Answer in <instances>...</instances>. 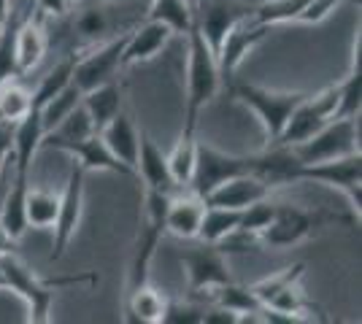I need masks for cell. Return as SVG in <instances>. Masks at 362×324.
<instances>
[{
    "label": "cell",
    "mask_w": 362,
    "mask_h": 324,
    "mask_svg": "<svg viewBox=\"0 0 362 324\" xmlns=\"http://www.w3.org/2000/svg\"><path fill=\"white\" fill-rule=\"evenodd\" d=\"M84 179L87 173L78 168V165H71V173H68V181H65V189L60 195V211H57V222H54V244H52V254H49V263H57L62 260V254L68 251L71 241L78 232V224H81V214H84Z\"/></svg>",
    "instance_id": "4fadbf2b"
},
{
    "label": "cell",
    "mask_w": 362,
    "mask_h": 324,
    "mask_svg": "<svg viewBox=\"0 0 362 324\" xmlns=\"http://www.w3.org/2000/svg\"><path fill=\"white\" fill-rule=\"evenodd\" d=\"M28 186H30L28 176H14V181L3 192V203H0V227L14 241H19L28 230V216H25Z\"/></svg>",
    "instance_id": "d4e9b609"
},
{
    "label": "cell",
    "mask_w": 362,
    "mask_h": 324,
    "mask_svg": "<svg viewBox=\"0 0 362 324\" xmlns=\"http://www.w3.org/2000/svg\"><path fill=\"white\" fill-rule=\"evenodd\" d=\"M170 195L168 192H157V189H146L144 192V214H141V230L136 238V248H133V260H130V270H127V284H124V294L138 289L141 284L149 281L151 260L157 254V246L165 235V211Z\"/></svg>",
    "instance_id": "3957f363"
},
{
    "label": "cell",
    "mask_w": 362,
    "mask_h": 324,
    "mask_svg": "<svg viewBox=\"0 0 362 324\" xmlns=\"http://www.w3.org/2000/svg\"><path fill=\"white\" fill-rule=\"evenodd\" d=\"M211 300L214 306H222V308L235 311L241 316V322H249V319H257L259 311H262V303L257 300V294L249 289V287H241L235 281H227L222 287L211 289Z\"/></svg>",
    "instance_id": "4316f807"
},
{
    "label": "cell",
    "mask_w": 362,
    "mask_h": 324,
    "mask_svg": "<svg viewBox=\"0 0 362 324\" xmlns=\"http://www.w3.org/2000/svg\"><path fill=\"white\" fill-rule=\"evenodd\" d=\"M0 270H3V276H6L8 292L19 294V297L28 303V322L30 324L52 322V306H54L57 289L76 287V284H98V273L41 278V276H35V270H30L22 260H16L14 254H3V257H0Z\"/></svg>",
    "instance_id": "7a4b0ae2"
},
{
    "label": "cell",
    "mask_w": 362,
    "mask_h": 324,
    "mask_svg": "<svg viewBox=\"0 0 362 324\" xmlns=\"http://www.w3.org/2000/svg\"><path fill=\"white\" fill-rule=\"evenodd\" d=\"M327 222H338V216L311 211V208H298V205H279L273 222L262 230L259 241L276 248L295 246V244L305 241L308 235H314L317 227H325Z\"/></svg>",
    "instance_id": "8fae6325"
},
{
    "label": "cell",
    "mask_w": 362,
    "mask_h": 324,
    "mask_svg": "<svg viewBox=\"0 0 362 324\" xmlns=\"http://www.w3.org/2000/svg\"><path fill=\"white\" fill-rule=\"evenodd\" d=\"M60 152L65 155H71L76 160V165L84 170V173H119V176H133L136 179V170L127 168L122 160L108 152V146L103 143V138L95 133L90 138H81L76 140V143H68V146H62Z\"/></svg>",
    "instance_id": "d6986e66"
},
{
    "label": "cell",
    "mask_w": 362,
    "mask_h": 324,
    "mask_svg": "<svg viewBox=\"0 0 362 324\" xmlns=\"http://www.w3.org/2000/svg\"><path fill=\"white\" fill-rule=\"evenodd\" d=\"M276 208H279V203H273L271 198H262V200L252 203V205H246L241 211V222H238V230L241 232H249V235H262V230L268 227L273 222V216H276Z\"/></svg>",
    "instance_id": "f35d334b"
},
{
    "label": "cell",
    "mask_w": 362,
    "mask_h": 324,
    "mask_svg": "<svg viewBox=\"0 0 362 324\" xmlns=\"http://www.w3.org/2000/svg\"><path fill=\"white\" fill-rule=\"evenodd\" d=\"M300 165L338 160L360 152V116H335L325 127H319L311 138L287 146Z\"/></svg>",
    "instance_id": "5b68a950"
},
{
    "label": "cell",
    "mask_w": 362,
    "mask_h": 324,
    "mask_svg": "<svg viewBox=\"0 0 362 324\" xmlns=\"http://www.w3.org/2000/svg\"><path fill=\"white\" fill-rule=\"evenodd\" d=\"M35 6H38L35 14H41V16H65L68 8H71L68 0H35Z\"/></svg>",
    "instance_id": "ee69618b"
},
{
    "label": "cell",
    "mask_w": 362,
    "mask_h": 324,
    "mask_svg": "<svg viewBox=\"0 0 362 324\" xmlns=\"http://www.w3.org/2000/svg\"><path fill=\"white\" fill-rule=\"evenodd\" d=\"M3 25H6V19H0V32H3Z\"/></svg>",
    "instance_id": "c3c4849f"
},
{
    "label": "cell",
    "mask_w": 362,
    "mask_h": 324,
    "mask_svg": "<svg viewBox=\"0 0 362 324\" xmlns=\"http://www.w3.org/2000/svg\"><path fill=\"white\" fill-rule=\"evenodd\" d=\"M222 87L216 54L211 52L206 35L200 30L197 14H192V25L187 30V97H184V130L181 136H197L200 111L211 103Z\"/></svg>",
    "instance_id": "6da1fadb"
},
{
    "label": "cell",
    "mask_w": 362,
    "mask_h": 324,
    "mask_svg": "<svg viewBox=\"0 0 362 324\" xmlns=\"http://www.w3.org/2000/svg\"><path fill=\"white\" fill-rule=\"evenodd\" d=\"M76 60H78V54H68L65 60H60L44 78H41V84H38V90L33 92V108H41L49 100V97H54V95L60 92L65 84H71L74 81V68H76Z\"/></svg>",
    "instance_id": "836d02e7"
},
{
    "label": "cell",
    "mask_w": 362,
    "mask_h": 324,
    "mask_svg": "<svg viewBox=\"0 0 362 324\" xmlns=\"http://www.w3.org/2000/svg\"><path fill=\"white\" fill-rule=\"evenodd\" d=\"M0 292H8V284H6V276H3V270H0Z\"/></svg>",
    "instance_id": "7dc6e473"
},
{
    "label": "cell",
    "mask_w": 362,
    "mask_h": 324,
    "mask_svg": "<svg viewBox=\"0 0 362 324\" xmlns=\"http://www.w3.org/2000/svg\"><path fill=\"white\" fill-rule=\"evenodd\" d=\"M227 84H230V95L238 103L255 111V116L262 124V133H265V149L279 140L295 106L305 97V92H273L265 87L246 84V81H233V78Z\"/></svg>",
    "instance_id": "277c9868"
},
{
    "label": "cell",
    "mask_w": 362,
    "mask_h": 324,
    "mask_svg": "<svg viewBox=\"0 0 362 324\" xmlns=\"http://www.w3.org/2000/svg\"><path fill=\"white\" fill-rule=\"evenodd\" d=\"M16 25H19V16L11 14L6 16V25H3V32H0V84L11 81V78H19V68H16V57H14V32Z\"/></svg>",
    "instance_id": "74e56055"
},
{
    "label": "cell",
    "mask_w": 362,
    "mask_h": 324,
    "mask_svg": "<svg viewBox=\"0 0 362 324\" xmlns=\"http://www.w3.org/2000/svg\"><path fill=\"white\" fill-rule=\"evenodd\" d=\"M165 306L168 297L160 289L141 284L138 289L124 294V322L130 324H163V316H165Z\"/></svg>",
    "instance_id": "cb8c5ba5"
},
{
    "label": "cell",
    "mask_w": 362,
    "mask_h": 324,
    "mask_svg": "<svg viewBox=\"0 0 362 324\" xmlns=\"http://www.w3.org/2000/svg\"><path fill=\"white\" fill-rule=\"evenodd\" d=\"M122 92H124L122 81L119 78H111L106 84H100V87H95V90L81 95V103L87 108L95 130H100L108 119H114L122 111Z\"/></svg>",
    "instance_id": "484cf974"
},
{
    "label": "cell",
    "mask_w": 362,
    "mask_h": 324,
    "mask_svg": "<svg viewBox=\"0 0 362 324\" xmlns=\"http://www.w3.org/2000/svg\"><path fill=\"white\" fill-rule=\"evenodd\" d=\"M203 306L197 303H184V300H170L168 297L165 316L163 324H203Z\"/></svg>",
    "instance_id": "ab89813d"
},
{
    "label": "cell",
    "mask_w": 362,
    "mask_h": 324,
    "mask_svg": "<svg viewBox=\"0 0 362 324\" xmlns=\"http://www.w3.org/2000/svg\"><path fill=\"white\" fill-rule=\"evenodd\" d=\"M44 140V122L41 111L30 108L19 122H14V149H11V162H14V176H28L33 165V157L41 149Z\"/></svg>",
    "instance_id": "7402d4cb"
},
{
    "label": "cell",
    "mask_w": 362,
    "mask_h": 324,
    "mask_svg": "<svg viewBox=\"0 0 362 324\" xmlns=\"http://www.w3.org/2000/svg\"><path fill=\"white\" fill-rule=\"evenodd\" d=\"M57 211H60V195H54L52 189H41V186H35V189L28 186V198H25L28 227H35V230L54 227Z\"/></svg>",
    "instance_id": "83f0119b"
},
{
    "label": "cell",
    "mask_w": 362,
    "mask_h": 324,
    "mask_svg": "<svg viewBox=\"0 0 362 324\" xmlns=\"http://www.w3.org/2000/svg\"><path fill=\"white\" fill-rule=\"evenodd\" d=\"M14 244H16L14 238L0 227V257H3V254H14Z\"/></svg>",
    "instance_id": "f6af8a7d"
},
{
    "label": "cell",
    "mask_w": 362,
    "mask_h": 324,
    "mask_svg": "<svg viewBox=\"0 0 362 324\" xmlns=\"http://www.w3.org/2000/svg\"><path fill=\"white\" fill-rule=\"evenodd\" d=\"M203 211H206V200L192 189L179 192V195L170 192L165 211V232L176 235L181 241H195L200 222H203Z\"/></svg>",
    "instance_id": "ac0fdd59"
},
{
    "label": "cell",
    "mask_w": 362,
    "mask_h": 324,
    "mask_svg": "<svg viewBox=\"0 0 362 324\" xmlns=\"http://www.w3.org/2000/svg\"><path fill=\"white\" fill-rule=\"evenodd\" d=\"M8 16V0H0V19Z\"/></svg>",
    "instance_id": "bcb514c9"
},
{
    "label": "cell",
    "mask_w": 362,
    "mask_h": 324,
    "mask_svg": "<svg viewBox=\"0 0 362 324\" xmlns=\"http://www.w3.org/2000/svg\"><path fill=\"white\" fill-rule=\"evenodd\" d=\"M271 32V25H262L252 19V14L243 16L241 22H235L230 30L225 32L219 52H216V65H219V76L222 81H230L233 73L241 68V62L246 60V54Z\"/></svg>",
    "instance_id": "5bb4252c"
},
{
    "label": "cell",
    "mask_w": 362,
    "mask_h": 324,
    "mask_svg": "<svg viewBox=\"0 0 362 324\" xmlns=\"http://www.w3.org/2000/svg\"><path fill=\"white\" fill-rule=\"evenodd\" d=\"M298 181H317V184L332 186L338 192L346 195L351 203V211L360 222L362 211V155L338 157V160H325V162H311V165H300L295 168V184Z\"/></svg>",
    "instance_id": "8992f818"
},
{
    "label": "cell",
    "mask_w": 362,
    "mask_h": 324,
    "mask_svg": "<svg viewBox=\"0 0 362 324\" xmlns=\"http://www.w3.org/2000/svg\"><path fill=\"white\" fill-rule=\"evenodd\" d=\"M98 136L103 138V143L108 146V152L122 160L127 168L136 170V162H138V130L136 124L127 119V114H117L114 119H108L100 130H98ZM138 179V173H136Z\"/></svg>",
    "instance_id": "603a6c76"
},
{
    "label": "cell",
    "mask_w": 362,
    "mask_h": 324,
    "mask_svg": "<svg viewBox=\"0 0 362 324\" xmlns=\"http://www.w3.org/2000/svg\"><path fill=\"white\" fill-rule=\"evenodd\" d=\"M33 108V92H28L16 78L0 84V119L3 122H19Z\"/></svg>",
    "instance_id": "d590c367"
},
{
    "label": "cell",
    "mask_w": 362,
    "mask_h": 324,
    "mask_svg": "<svg viewBox=\"0 0 362 324\" xmlns=\"http://www.w3.org/2000/svg\"><path fill=\"white\" fill-rule=\"evenodd\" d=\"M303 270H305V263H295V265H289V268H284V270H279V273H273V276H268V278H262V281H257V284H252L249 289H252V292L257 294V300L265 306L273 294H279L281 289L292 287V284H300Z\"/></svg>",
    "instance_id": "8d00e7d4"
},
{
    "label": "cell",
    "mask_w": 362,
    "mask_h": 324,
    "mask_svg": "<svg viewBox=\"0 0 362 324\" xmlns=\"http://www.w3.org/2000/svg\"><path fill=\"white\" fill-rule=\"evenodd\" d=\"M238 222H241V211L219 208V205H206L200 230H197V241H203V244H222L227 235H233V232L238 230Z\"/></svg>",
    "instance_id": "f1b7e54d"
},
{
    "label": "cell",
    "mask_w": 362,
    "mask_h": 324,
    "mask_svg": "<svg viewBox=\"0 0 362 324\" xmlns=\"http://www.w3.org/2000/svg\"><path fill=\"white\" fill-rule=\"evenodd\" d=\"M127 6H114L106 0H92L90 6H84L74 22L76 41L81 49H90L103 44L108 38L130 30L136 25V16H127Z\"/></svg>",
    "instance_id": "9c48e42d"
},
{
    "label": "cell",
    "mask_w": 362,
    "mask_h": 324,
    "mask_svg": "<svg viewBox=\"0 0 362 324\" xmlns=\"http://www.w3.org/2000/svg\"><path fill=\"white\" fill-rule=\"evenodd\" d=\"M81 95L84 92L71 81V84H65L60 92L54 95V97H49L44 106L38 108V111H41V122H44V133H49L52 127H57V124L81 103Z\"/></svg>",
    "instance_id": "d6a6232c"
},
{
    "label": "cell",
    "mask_w": 362,
    "mask_h": 324,
    "mask_svg": "<svg viewBox=\"0 0 362 324\" xmlns=\"http://www.w3.org/2000/svg\"><path fill=\"white\" fill-rule=\"evenodd\" d=\"M311 0H262L252 11V19L262 22V25H284V22H298V16L303 14V8Z\"/></svg>",
    "instance_id": "e575fe53"
},
{
    "label": "cell",
    "mask_w": 362,
    "mask_h": 324,
    "mask_svg": "<svg viewBox=\"0 0 362 324\" xmlns=\"http://www.w3.org/2000/svg\"><path fill=\"white\" fill-rule=\"evenodd\" d=\"M195 3H203V0H195Z\"/></svg>",
    "instance_id": "f907efd6"
},
{
    "label": "cell",
    "mask_w": 362,
    "mask_h": 324,
    "mask_svg": "<svg viewBox=\"0 0 362 324\" xmlns=\"http://www.w3.org/2000/svg\"><path fill=\"white\" fill-rule=\"evenodd\" d=\"M273 186L257 176V173H241L222 181L219 186H214L211 192L206 195V205H219V208H233V211H243L246 205L271 198Z\"/></svg>",
    "instance_id": "2e32d148"
},
{
    "label": "cell",
    "mask_w": 362,
    "mask_h": 324,
    "mask_svg": "<svg viewBox=\"0 0 362 324\" xmlns=\"http://www.w3.org/2000/svg\"><path fill=\"white\" fill-rule=\"evenodd\" d=\"M203 324H241V316L235 311L214 306V308L203 311Z\"/></svg>",
    "instance_id": "7bdbcfd3"
},
{
    "label": "cell",
    "mask_w": 362,
    "mask_h": 324,
    "mask_svg": "<svg viewBox=\"0 0 362 324\" xmlns=\"http://www.w3.org/2000/svg\"><path fill=\"white\" fill-rule=\"evenodd\" d=\"M127 32L130 30L119 32V35L108 38L98 47L78 52V60H76L74 68V84L81 92H90V90L106 84L111 78H119L122 49H124V41H127Z\"/></svg>",
    "instance_id": "30bf717a"
},
{
    "label": "cell",
    "mask_w": 362,
    "mask_h": 324,
    "mask_svg": "<svg viewBox=\"0 0 362 324\" xmlns=\"http://www.w3.org/2000/svg\"><path fill=\"white\" fill-rule=\"evenodd\" d=\"M11 149H14V124L0 119V195H3V173L11 160Z\"/></svg>",
    "instance_id": "b9f144b4"
},
{
    "label": "cell",
    "mask_w": 362,
    "mask_h": 324,
    "mask_svg": "<svg viewBox=\"0 0 362 324\" xmlns=\"http://www.w3.org/2000/svg\"><path fill=\"white\" fill-rule=\"evenodd\" d=\"M195 14L197 22H200V30H203L206 41H209V47L216 54L225 32L235 22H241L243 16H249V8L241 6L238 0H203V3H195Z\"/></svg>",
    "instance_id": "e0dca14e"
},
{
    "label": "cell",
    "mask_w": 362,
    "mask_h": 324,
    "mask_svg": "<svg viewBox=\"0 0 362 324\" xmlns=\"http://www.w3.org/2000/svg\"><path fill=\"white\" fill-rule=\"evenodd\" d=\"M68 3H71V6H76V3H81V0H68Z\"/></svg>",
    "instance_id": "681fc988"
},
{
    "label": "cell",
    "mask_w": 362,
    "mask_h": 324,
    "mask_svg": "<svg viewBox=\"0 0 362 324\" xmlns=\"http://www.w3.org/2000/svg\"><path fill=\"white\" fill-rule=\"evenodd\" d=\"M184 273H187V287L192 294L211 292L216 287H222L227 281H233L230 268H227L225 251L216 244H203L192 248H184L179 254Z\"/></svg>",
    "instance_id": "7c38bea8"
},
{
    "label": "cell",
    "mask_w": 362,
    "mask_h": 324,
    "mask_svg": "<svg viewBox=\"0 0 362 324\" xmlns=\"http://www.w3.org/2000/svg\"><path fill=\"white\" fill-rule=\"evenodd\" d=\"M335 108H338V84H330L314 95L305 92V97L295 106L292 116L287 119V127L281 130V136L273 146H295L300 140L311 138L319 127L335 119Z\"/></svg>",
    "instance_id": "ba28073f"
},
{
    "label": "cell",
    "mask_w": 362,
    "mask_h": 324,
    "mask_svg": "<svg viewBox=\"0 0 362 324\" xmlns=\"http://www.w3.org/2000/svg\"><path fill=\"white\" fill-rule=\"evenodd\" d=\"M362 76H360V35H357V47H354V57H351V68L341 81H338V108L335 116H360L362 103Z\"/></svg>",
    "instance_id": "f546056e"
},
{
    "label": "cell",
    "mask_w": 362,
    "mask_h": 324,
    "mask_svg": "<svg viewBox=\"0 0 362 324\" xmlns=\"http://www.w3.org/2000/svg\"><path fill=\"white\" fill-rule=\"evenodd\" d=\"M195 155H197V136H181L176 140V146L170 149V155H168V168H170V176H173V181L179 189L189 184V179H192V170H195Z\"/></svg>",
    "instance_id": "1f68e13d"
},
{
    "label": "cell",
    "mask_w": 362,
    "mask_h": 324,
    "mask_svg": "<svg viewBox=\"0 0 362 324\" xmlns=\"http://www.w3.org/2000/svg\"><path fill=\"white\" fill-rule=\"evenodd\" d=\"M46 32H44V16L35 14L28 19H19L14 32V57L19 73H30L33 68H38L46 54Z\"/></svg>",
    "instance_id": "44dd1931"
},
{
    "label": "cell",
    "mask_w": 362,
    "mask_h": 324,
    "mask_svg": "<svg viewBox=\"0 0 362 324\" xmlns=\"http://www.w3.org/2000/svg\"><path fill=\"white\" fill-rule=\"evenodd\" d=\"M195 14V0H151L146 19H160L179 35H187Z\"/></svg>",
    "instance_id": "4dcf8cb0"
},
{
    "label": "cell",
    "mask_w": 362,
    "mask_h": 324,
    "mask_svg": "<svg viewBox=\"0 0 362 324\" xmlns=\"http://www.w3.org/2000/svg\"><path fill=\"white\" fill-rule=\"evenodd\" d=\"M136 173L146 189H157V192H168V195L179 189L176 181H173V176H170V168H168V155L146 133H138Z\"/></svg>",
    "instance_id": "ffe728a7"
},
{
    "label": "cell",
    "mask_w": 362,
    "mask_h": 324,
    "mask_svg": "<svg viewBox=\"0 0 362 324\" xmlns=\"http://www.w3.org/2000/svg\"><path fill=\"white\" fill-rule=\"evenodd\" d=\"M341 3H349V0H311V3L303 8V14L298 16V22H300V25H317V22H322L330 11H335ZM351 3H360V0H351Z\"/></svg>",
    "instance_id": "60d3db41"
},
{
    "label": "cell",
    "mask_w": 362,
    "mask_h": 324,
    "mask_svg": "<svg viewBox=\"0 0 362 324\" xmlns=\"http://www.w3.org/2000/svg\"><path fill=\"white\" fill-rule=\"evenodd\" d=\"M257 170V155H227L219 152L209 143H197L195 155V170L187 189H192L195 195H200L206 200V195L214 186H219L222 181L241 176V173H255Z\"/></svg>",
    "instance_id": "52a82bcc"
},
{
    "label": "cell",
    "mask_w": 362,
    "mask_h": 324,
    "mask_svg": "<svg viewBox=\"0 0 362 324\" xmlns=\"http://www.w3.org/2000/svg\"><path fill=\"white\" fill-rule=\"evenodd\" d=\"M170 35H176V32L170 30L165 22H160V19L136 22L130 28V32H127V41H124V49H122V68L154 60L168 47Z\"/></svg>",
    "instance_id": "9a60e30c"
}]
</instances>
